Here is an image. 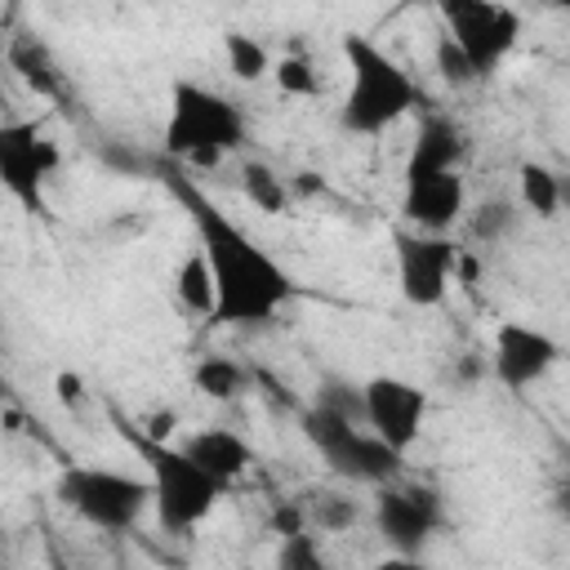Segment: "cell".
Listing matches in <instances>:
<instances>
[{"label":"cell","mask_w":570,"mask_h":570,"mask_svg":"<svg viewBox=\"0 0 570 570\" xmlns=\"http://www.w3.org/2000/svg\"><path fill=\"white\" fill-rule=\"evenodd\" d=\"M169 187L183 200V209L191 214L196 249L205 254L209 276H214L209 325H232V330L272 325L294 298V276L272 258V249H263L258 236H249L240 223H232L187 178H169Z\"/></svg>","instance_id":"obj_1"},{"label":"cell","mask_w":570,"mask_h":570,"mask_svg":"<svg viewBox=\"0 0 570 570\" xmlns=\"http://www.w3.org/2000/svg\"><path fill=\"white\" fill-rule=\"evenodd\" d=\"M338 53L347 67V89H343V107H338V120L347 134L374 138L410 116V107L419 102V89H414L410 71L383 45L347 31L338 40Z\"/></svg>","instance_id":"obj_2"},{"label":"cell","mask_w":570,"mask_h":570,"mask_svg":"<svg viewBox=\"0 0 570 570\" xmlns=\"http://www.w3.org/2000/svg\"><path fill=\"white\" fill-rule=\"evenodd\" d=\"M240 142H245V116L232 98H223L196 80H174L169 116L160 129V156L165 160L214 169Z\"/></svg>","instance_id":"obj_3"},{"label":"cell","mask_w":570,"mask_h":570,"mask_svg":"<svg viewBox=\"0 0 570 570\" xmlns=\"http://www.w3.org/2000/svg\"><path fill=\"white\" fill-rule=\"evenodd\" d=\"M138 459L147 463L151 481V512L165 534H187L196 530L218 499L227 494V481L214 476L205 463H196L183 445H165L160 436H134Z\"/></svg>","instance_id":"obj_4"},{"label":"cell","mask_w":570,"mask_h":570,"mask_svg":"<svg viewBox=\"0 0 570 570\" xmlns=\"http://www.w3.org/2000/svg\"><path fill=\"white\" fill-rule=\"evenodd\" d=\"M303 436L312 441V450L330 463L334 476L343 481H365V485H383L396 476L401 468V450H392L379 432H370L356 419H343L325 405H312L303 414Z\"/></svg>","instance_id":"obj_5"},{"label":"cell","mask_w":570,"mask_h":570,"mask_svg":"<svg viewBox=\"0 0 570 570\" xmlns=\"http://www.w3.org/2000/svg\"><path fill=\"white\" fill-rule=\"evenodd\" d=\"M53 490L62 508L98 530H129L138 525L142 508H151V481L116 468H67Z\"/></svg>","instance_id":"obj_6"},{"label":"cell","mask_w":570,"mask_h":570,"mask_svg":"<svg viewBox=\"0 0 570 570\" xmlns=\"http://www.w3.org/2000/svg\"><path fill=\"white\" fill-rule=\"evenodd\" d=\"M445 36L468 53L476 80L494 76L521 40V13L503 0H436Z\"/></svg>","instance_id":"obj_7"},{"label":"cell","mask_w":570,"mask_h":570,"mask_svg":"<svg viewBox=\"0 0 570 570\" xmlns=\"http://www.w3.org/2000/svg\"><path fill=\"white\" fill-rule=\"evenodd\" d=\"M454 258L459 249L436 232L401 227L392 232V263H396V289L410 307H436L445 303L454 285Z\"/></svg>","instance_id":"obj_8"},{"label":"cell","mask_w":570,"mask_h":570,"mask_svg":"<svg viewBox=\"0 0 570 570\" xmlns=\"http://www.w3.org/2000/svg\"><path fill=\"white\" fill-rule=\"evenodd\" d=\"M374 525L383 534V543L405 557V561H419L428 539L441 530V499L432 490H419V485H392L383 481L379 485V499H374Z\"/></svg>","instance_id":"obj_9"},{"label":"cell","mask_w":570,"mask_h":570,"mask_svg":"<svg viewBox=\"0 0 570 570\" xmlns=\"http://www.w3.org/2000/svg\"><path fill=\"white\" fill-rule=\"evenodd\" d=\"M58 169V147L36 129V120H4L0 125V183L27 209H40L45 183Z\"/></svg>","instance_id":"obj_10"},{"label":"cell","mask_w":570,"mask_h":570,"mask_svg":"<svg viewBox=\"0 0 570 570\" xmlns=\"http://www.w3.org/2000/svg\"><path fill=\"white\" fill-rule=\"evenodd\" d=\"M361 392H365V428L405 454L423 432V419L432 405L428 392L401 374H374L361 383Z\"/></svg>","instance_id":"obj_11"},{"label":"cell","mask_w":570,"mask_h":570,"mask_svg":"<svg viewBox=\"0 0 570 570\" xmlns=\"http://www.w3.org/2000/svg\"><path fill=\"white\" fill-rule=\"evenodd\" d=\"M561 361V343L525 321H503L494 330V352H490V370L508 392H525L534 383H543L552 374V365Z\"/></svg>","instance_id":"obj_12"},{"label":"cell","mask_w":570,"mask_h":570,"mask_svg":"<svg viewBox=\"0 0 570 570\" xmlns=\"http://www.w3.org/2000/svg\"><path fill=\"white\" fill-rule=\"evenodd\" d=\"M468 205V187H463V169H436V174H419L405 178L401 191V218L414 232H436L445 236Z\"/></svg>","instance_id":"obj_13"},{"label":"cell","mask_w":570,"mask_h":570,"mask_svg":"<svg viewBox=\"0 0 570 570\" xmlns=\"http://www.w3.org/2000/svg\"><path fill=\"white\" fill-rule=\"evenodd\" d=\"M463 156H468L463 129L450 116H423L414 129L410 156H405V178L436 174V169H463Z\"/></svg>","instance_id":"obj_14"},{"label":"cell","mask_w":570,"mask_h":570,"mask_svg":"<svg viewBox=\"0 0 570 570\" xmlns=\"http://www.w3.org/2000/svg\"><path fill=\"white\" fill-rule=\"evenodd\" d=\"M183 450L196 459V463H205L214 476H223L227 485L254 463V450H249V441L245 436H236L232 428H200V432H191L187 441H183Z\"/></svg>","instance_id":"obj_15"},{"label":"cell","mask_w":570,"mask_h":570,"mask_svg":"<svg viewBox=\"0 0 570 570\" xmlns=\"http://www.w3.org/2000/svg\"><path fill=\"white\" fill-rule=\"evenodd\" d=\"M191 383H196V392H205L209 401H236V396L249 387V370H245L240 361H232V356H205V361H196Z\"/></svg>","instance_id":"obj_16"},{"label":"cell","mask_w":570,"mask_h":570,"mask_svg":"<svg viewBox=\"0 0 570 570\" xmlns=\"http://www.w3.org/2000/svg\"><path fill=\"white\" fill-rule=\"evenodd\" d=\"M517 187H521V209L525 214H534V218H557L561 214V174H552L548 165L525 160Z\"/></svg>","instance_id":"obj_17"},{"label":"cell","mask_w":570,"mask_h":570,"mask_svg":"<svg viewBox=\"0 0 570 570\" xmlns=\"http://www.w3.org/2000/svg\"><path fill=\"white\" fill-rule=\"evenodd\" d=\"M240 187H245L249 205L263 214H285V205H289V178H281L267 160H249L240 169Z\"/></svg>","instance_id":"obj_18"},{"label":"cell","mask_w":570,"mask_h":570,"mask_svg":"<svg viewBox=\"0 0 570 570\" xmlns=\"http://www.w3.org/2000/svg\"><path fill=\"white\" fill-rule=\"evenodd\" d=\"M223 58H227V71L236 76V80H245V85H258L276 62H272V53L254 40V36H245V31H227L223 36Z\"/></svg>","instance_id":"obj_19"},{"label":"cell","mask_w":570,"mask_h":570,"mask_svg":"<svg viewBox=\"0 0 570 570\" xmlns=\"http://www.w3.org/2000/svg\"><path fill=\"white\" fill-rule=\"evenodd\" d=\"M303 503H307V521H312L321 534H343V530H352L356 517H361L356 499H347V494H338V490H312Z\"/></svg>","instance_id":"obj_20"},{"label":"cell","mask_w":570,"mask_h":570,"mask_svg":"<svg viewBox=\"0 0 570 570\" xmlns=\"http://www.w3.org/2000/svg\"><path fill=\"white\" fill-rule=\"evenodd\" d=\"M517 223H521V205L508 200V196L481 200V205L472 209V218H468V227H472L476 240H508V236L517 232Z\"/></svg>","instance_id":"obj_21"},{"label":"cell","mask_w":570,"mask_h":570,"mask_svg":"<svg viewBox=\"0 0 570 570\" xmlns=\"http://www.w3.org/2000/svg\"><path fill=\"white\" fill-rule=\"evenodd\" d=\"M174 285H178V298H183L191 312H200V316H209V312H214V276H209V263H205V254H200V249H196V254H187V263L178 267Z\"/></svg>","instance_id":"obj_22"},{"label":"cell","mask_w":570,"mask_h":570,"mask_svg":"<svg viewBox=\"0 0 570 570\" xmlns=\"http://www.w3.org/2000/svg\"><path fill=\"white\" fill-rule=\"evenodd\" d=\"M272 76H276V89L289 94V98H312V94L321 89V76H316V67H312L303 53H285V58L272 67Z\"/></svg>","instance_id":"obj_23"},{"label":"cell","mask_w":570,"mask_h":570,"mask_svg":"<svg viewBox=\"0 0 570 570\" xmlns=\"http://www.w3.org/2000/svg\"><path fill=\"white\" fill-rule=\"evenodd\" d=\"M316 405H325V410H334V414H343V419L365 423V392H361V383L325 379V383L316 387Z\"/></svg>","instance_id":"obj_24"},{"label":"cell","mask_w":570,"mask_h":570,"mask_svg":"<svg viewBox=\"0 0 570 570\" xmlns=\"http://www.w3.org/2000/svg\"><path fill=\"white\" fill-rule=\"evenodd\" d=\"M276 566L281 570H325V552H321V543L307 530H298V534H285L281 539Z\"/></svg>","instance_id":"obj_25"},{"label":"cell","mask_w":570,"mask_h":570,"mask_svg":"<svg viewBox=\"0 0 570 570\" xmlns=\"http://www.w3.org/2000/svg\"><path fill=\"white\" fill-rule=\"evenodd\" d=\"M436 71H441V80H445V85H472V80H476V71H472L468 53H463L450 36H441V40H436Z\"/></svg>","instance_id":"obj_26"},{"label":"cell","mask_w":570,"mask_h":570,"mask_svg":"<svg viewBox=\"0 0 570 570\" xmlns=\"http://www.w3.org/2000/svg\"><path fill=\"white\" fill-rule=\"evenodd\" d=\"M312 521H307V503L303 499H289V503H276L272 508V534H298V530H307Z\"/></svg>","instance_id":"obj_27"},{"label":"cell","mask_w":570,"mask_h":570,"mask_svg":"<svg viewBox=\"0 0 570 570\" xmlns=\"http://www.w3.org/2000/svg\"><path fill=\"white\" fill-rule=\"evenodd\" d=\"M102 160L111 165V169H125V174H147L156 160L151 156H142V151H134L129 142H107L102 147Z\"/></svg>","instance_id":"obj_28"},{"label":"cell","mask_w":570,"mask_h":570,"mask_svg":"<svg viewBox=\"0 0 570 570\" xmlns=\"http://www.w3.org/2000/svg\"><path fill=\"white\" fill-rule=\"evenodd\" d=\"M58 401L62 405H80L85 401V383L76 374H58Z\"/></svg>","instance_id":"obj_29"},{"label":"cell","mask_w":570,"mask_h":570,"mask_svg":"<svg viewBox=\"0 0 570 570\" xmlns=\"http://www.w3.org/2000/svg\"><path fill=\"white\" fill-rule=\"evenodd\" d=\"M552 503H557V512H566V517H570V476L552 490Z\"/></svg>","instance_id":"obj_30"},{"label":"cell","mask_w":570,"mask_h":570,"mask_svg":"<svg viewBox=\"0 0 570 570\" xmlns=\"http://www.w3.org/2000/svg\"><path fill=\"white\" fill-rule=\"evenodd\" d=\"M561 209H570V174H561Z\"/></svg>","instance_id":"obj_31"},{"label":"cell","mask_w":570,"mask_h":570,"mask_svg":"<svg viewBox=\"0 0 570 570\" xmlns=\"http://www.w3.org/2000/svg\"><path fill=\"white\" fill-rule=\"evenodd\" d=\"M548 4H552V9H566V13H570V0H548Z\"/></svg>","instance_id":"obj_32"}]
</instances>
